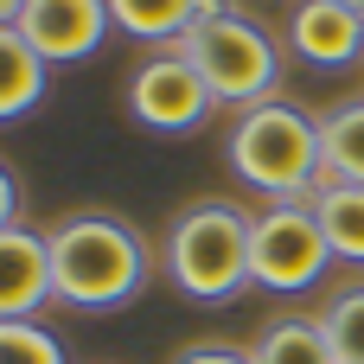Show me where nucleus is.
I'll return each mask as SVG.
<instances>
[{
	"label": "nucleus",
	"mask_w": 364,
	"mask_h": 364,
	"mask_svg": "<svg viewBox=\"0 0 364 364\" xmlns=\"http://www.w3.org/2000/svg\"><path fill=\"white\" fill-rule=\"evenodd\" d=\"M51 243V282H58V301L64 307H83V314H115L128 301L147 294L154 282V256H147V237L109 211H77L64 224L45 230Z\"/></svg>",
	"instance_id": "obj_1"
},
{
	"label": "nucleus",
	"mask_w": 364,
	"mask_h": 364,
	"mask_svg": "<svg viewBox=\"0 0 364 364\" xmlns=\"http://www.w3.org/2000/svg\"><path fill=\"white\" fill-rule=\"evenodd\" d=\"M224 154H230V173L269 205H307L320 192V115H307L288 96L243 109Z\"/></svg>",
	"instance_id": "obj_2"
},
{
	"label": "nucleus",
	"mask_w": 364,
	"mask_h": 364,
	"mask_svg": "<svg viewBox=\"0 0 364 364\" xmlns=\"http://www.w3.org/2000/svg\"><path fill=\"white\" fill-rule=\"evenodd\" d=\"M250 230H256V211L230 205V198H198L186 205L173 224H166V243H160V269L179 294L192 301H237L250 282Z\"/></svg>",
	"instance_id": "obj_3"
},
{
	"label": "nucleus",
	"mask_w": 364,
	"mask_h": 364,
	"mask_svg": "<svg viewBox=\"0 0 364 364\" xmlns=\"http://www.w3.org/2000/svg\"><path fill=\"white\" fill-rule=\"evenodd\" d=\"M173 51L205 77V90L218 96V109H237L243 115V109L282 96V45L256 19H243V13H224V19L192 26Z\"/></svg>",
	"instance_id": "obj_4"
},
{
	"label": "nucleus",
	"mask_w": 364,
	"mask_h": 364,
	"mask_svg": "<svg viewBox=\"0 0 364 364\" xmlns=\"http://www.w3.org/2000/svg\"><path fill=\"white\" fill-rule=\"evenodd\" d=\"M333 269V243L314 218V198L307 205H262L256 211V230H250V282L269 288V294H307L320 288Z\"/></svg>",
	"instance_id": "obj_5"
},
{
	"label": "nucleus",
	"mask_w": 364,
	"mask_h": 364,
	"mask_svg": "<svg viewBox=\"0 0 364 364\" xmlns=\"http://www.w3.org/2000/svg\"><path fill=\"white\" fill-rule=\"evenodd\" d=\"M211 109H218V96L205 90V77L173 45L147 51L134 64V77H128V115L141 128H154V134H198L211 122Z\"/></svg>",
	"instance_id": "obj_6"
},
{
	"label": "nucleus",
	"mask_w": 364,
	"mask_h": 364,
	"mask_svg": "<svg viewBox=\"0 0 364 364\" xmlns=\"http://www.w3.org/2000/svg\"><path fill=\"white\" fill-rule=\"evenodd\" d=\"M13 26L26 32V45L45 64H77V58H90L115 32L109 0H26V13Z\"/></svg>",
	"instance_id": "obj_7"
},
{
	"label": "nucleus",
	"mask_w": 364,
	"mask_h": 364,
	"mask_svg": "<svg viewBox=\"0 0 364 364\" xmlns=\"http://www.w3.org/2000/svg\"><path fill=\"white\" fill-rule=\"evenodd\" d=\"M288 51L314 70H346L364 51V13L339 0H294L288 13Z\"/></svg>",
	"instance_id": "obj_8"
},
{
	"label": "nucleus",
	"mask_w": 364,
	"mask_h": 364,
	"mask_svg": "<svg viewBox=\"0 0 364 364\" xmlns=\"http://www.w3.org/2000/svg\"><path fill=\"white\" fill-rule=\"evenodd\" d=\"M45 301H58L45 230H26V224L0 230V320H38Z\"/></svg>",
	"instance_id": "obj_9"
},
{
	"label": "nucleus",
	"mask_w": 364,
	"mask_h": 364,
	"mask_svg": "<svg viewBox=\"0 0 364 364\" xmlns=\"http://www.w3.org/2000/svg\"><path fill=\"white\" fill-rule=\"evenodd\" d=\"M51 90V64L26 45L19 26H0V122H19L45 102Z\"/></svg>",
	"instance_id": "obj_10"
},
{
	"label": "nucleus",
	"mask_w": 364,
	"mask_h": 364,
	"mask_svg": "<svg viewBox=\"0 0 364 364\" xmlns=\"http://www.w3.org/2000/svg\"><path fill=\"white\" fill-rule=\"evenodd\" d=\"M320 186H364V96L320 115Z\"/></svg>",
	"instance_id": "obj_11"
},
{
	"label": "nucleus",
	"mask_w": 364,
	"mask_h": 364,
	"mask_svg": "<svg viewBox=\"0 0 364 364\" xmlns=\"http://www.w3.org/2000/svg\"><path fill=\"white\" fill-rule=\"evenodd\" d=\"M109 19H115V32H128V38L160 51V45H179L192 32L198 0H109Z\"/></svg>",
	"instance_id": "obj_12"
},
{
	"label": "nucleus",
	"mask_w": 364,
	"mask_h": 364,
	"mask_svg": "<svg viewBox=\"0 0 364 364\" xmlns=\"http://www.w3.org/2000/svg\"><path fill=\"white\" fill-rule=\"evenodd\" d=\"M314 218L333 243V262H364V186H320Z\"/></svg>",
	"instance_id": "obj_13"
},
{
	"label": "nucleus",
	"mask_w": 364,
	"mask_h": 364,
	"mask_svg": "<svg viewBox=\"0 0 364 364\" xmlns=\"http://www.w3.org/2000/svg\"><path fill=\"white\" fill-rule=\"evenodd\" d=\"M250 358L256 364H333V346H326L320 320H275V326H262Z\"/></svg>",
	"instance_id": "obj_14"
},
{
	"label": "nucleus",
	"mask_w": 364,
	"mask_h": 364,
	"mask_svg": "<svg viewBox=\"0 0 364 364\" xmlns=\"http://www.w3.org/2000/svg\"><path fill=\"white\" fill-rule=\"evenodd\" d=\"M314 320H320V333L333 346V364H364V282L339 288Z\"/></svg>",
	"instance_id": "obj_15"
},
{
	"label": "nucleus",
	"mask_w": 364,
	"mask_h": 364,
	"mask_svg": "<svg viewBox=\"0 0 364 364\" xmlns=\"http://www.w3.org/2000/svg\"><path fill=\"white\" fill-rule=\"evenodd\" d=\"M0 364H70L64 339L38 320H0Z\"/></svg>",
	"instance_id": "obj_16"
},
{
	"label": "nucleus",
	"mask_w": 364,
	"mask_h": 364,
	"mask_svg": "<svg viewBox=\"0 0 364 364\" xmlns=\"http://www.w3.org/2000/svg\"><path fill=\"white\" fill-rule=\"evenodd\" d=\"M173 364H256V358L237 352V346H192V352H179Z\"/></svg>",
	"instance_id": "obj_17"
},
{
	"label": "nucleus",
	"mask_w": 364,
	"mask_h": 364,
	"mask_svg": "<svg viewBox=\"0 0 364 364\" xmlns=\"http://www.w3.org/2000/svg\"><path fill=\"white\" fill-rule=\"evenodd\" d=\"M19 224V179L0 166V230H13Z\"/></svg>",
	"instance_id": "obj_18"
},
{
	"label": "nucleus",
	"mask_w": 364,
	"mask_h": 364,
	"mask_svg": "<svg viewBox=\"0 0 364 364\" xmlns=\"http://www.w3.org/2000/svg\"><path fill=\"white\" fill-rule=\"evenodd\" d=\"M19 13H26V0H0V26H13Z\"/></svg>",
	"instance_id": "obj_19"
},
{
	"label": "nucleus",
	"mask_w": 364,
	"mask_h": 364,
	"mask_svg": "<svg viewBox=\"0 0 364 364\" xmlns=\"http://www.w3.org/2000/svg\"><path fill=\"white\" fill-rule=\"evenodd\" d=\"M339 6H352V13H364V0H339Z\"/></svg>",
	"instance_id": "obj_20"
}]
</instances>
